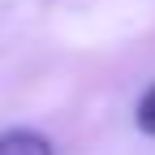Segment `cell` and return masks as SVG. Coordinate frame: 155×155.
I'll return each instance as SVG.
<instances>
[{
  "mask_svg": "<svg viewBox=\"0 0 155 155\" xmlns=\"http://www.w3.org/2000/svg\"><path fill=\"white\" fill-rule=\"evenodd\" d=\"M0 155H52V142L39 138V134L17 129V134H5L0 138Z\"/></svg>",
  "mask_w": 155,
  "mask_h": 155,
  "instance_id": "1",
  "label": "cell"
},
{
  "mask_svg": "<svg viewBox=\"0 0 155 155\" xmlns=\"http://www.w3.org/2000/svg\"><path fill=\"white\" fill-rule=\"evenodd\" d=\"M138 129L142 134H155V86L138 99Z\"/></svg>",
  "mask_w": 155,
  "mask_h": 155,
  "instance_id": "2",
  "label": "cell"
}]
</instances>
